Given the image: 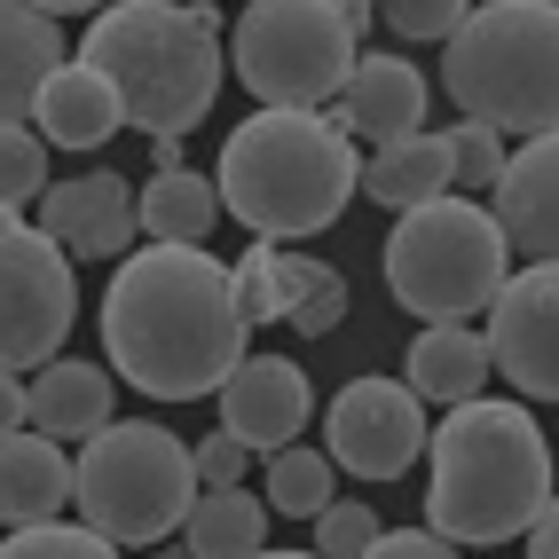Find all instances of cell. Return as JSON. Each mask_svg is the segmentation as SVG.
<instances>
[{"label":"cell","mask_w":559,"mask_h":559,"mask_svg":"<svg viewBox=\"0 0 559 559\" xmlns=\"http://www.w3.org/2000/svg\"><path fill=\"white\" fill-rule=\"evenodd\" d=\"M110 386L103 362H71V355H48L40 370H24V426H40L56 441H87L95 426H110Z\"/></svg>","instance_id":"cell-17"},{"label":"cell","mask_w":559,"mask_h":559,"mask_svg":"<svg viewBox=\"0 0 559 559\" xmlns=\"http://www.w3.org/2000/svg\"><path fill=\"white\" fill-rule=\"evenodd\" d=\"M402 379L418 386L433 409H450V402H465V394H489V379H497L489 331H473V316L426 323L418 340H409V355H402Z\"/></svg>","instance_id":"cell-19"},{"label":"cell","mask_w":559,"mask_h":559,"mask_svg":"<svg viewBox=\"0 0 559 559\" xmlns=\"http://www.w3.org/2000/svg\"><path fill=\"white\" fill-rule=\"evenodd\" d=\"M520 544H528L536 559H559V489L544 497V512L528 520V536H520Z\"/></svg>","instance_id":"cell-34"},{"label":"cell","mask_w":559,"mask_h":559,"mask_svg":"<svg viewBox=\"0 0 559 559\" xmlns=\"http://www.w3.org/2000/svg\"><path fill=\"white\" fill-rule=\"evenodd\" d=\"M426 110H433L426 71L409 56H394V48H370V56H355L340 103H331V119H340L355 142H394V134H418Z\"/></svg>","instance_id":"cell-15"},{"label":"cell","mask_w":559,"mask_h":559,"mask_svg":"<svg viewBox=\"0 0 559 559\" xmlns=\"http://www.w3.org/2000/svg\"><path fill=\"white\" fill-rule=\"evenodd\" d=\"M284 323L300 331V340H331V331L347 323V276L331 269V276H323V284L308 292V300H292V308H284Z\"/></svg>","instance_id":"cell-31"},{"label":"cell","mask_w":559,"mask_h":559,"mask_svg":"<svg viewBox=\"0 0 559 559\" xmlns=\"http://www.w3.org/2000/svg\"><path fill=\"white\" fill-rule=\"evenodd\" d=\"M308 528H316V551H323V559H362L370 544H379V512H370V504H340V497H331V504L308 520Z\"/></svg>","instance_id":"cell-29"},{"label":"cell","mask_w":559,"mask_h":559,"mask_svg":"<svg viewBox=\"0 0 559 559\" xmlns=\"http://www.w3.org/2000/svg\"><path fill=\"white\" fill-rule=\"evenodd\" d=\"M370 551H386V559H426V551H450V536L441 528H379V544Z\"/></svg>","instance_id":"cell-33"},{"label":"cell","mask_w":559,"mask_h":559,"mask_svg":"<svg viewBox=\"0 0 559 559\" xmlns=\"http://www.w3.org/2000/svg\"><path fill=\"white\" fill-rule=\"evenodd\" d=\"M497 174H504V134H497L489 119H457V127H450V181L489 190Z\"/></svg>","instance_id":"cell-28"},{"label":"cell","mask_w":559,"mask_h":559,"mask_svg":"<svg viewBox=\"0 0 559 559\" xmlns=\"http://www.w3.org/2000/svg\"><path fill=\"white\" fill-rule=\"evenodd\" d=\"M0 536H9V528H0Z\"/></svg>","instance_id":"cell-39"},{"label":"cell","mask_w":559,"mask_h":559,"mask_svg":"<svg viewBox=\"0 0 559 559\" xmlns=\"http://www.w3.org/2000/svg\"><path fill=\"white\" fill-rule=\"evenodd\" d=\"M24 426V370H0V433Z\"/></svg>","instance_id":"cell-35"},{"label":"cell","mask_w":559,"mask_h":559,"mask_svg":"<svg viewBox=\"0 0 559 559\" xmlns=\"http://www.w3.org/2000/svg\"><path fill=\"white\" fill-rule=\"evenodd\" d=\"M489 316V362L520 402H559V260H528L497 284Z\"/></svg>","instance_id":"cell-11"},{"label":"cell","mask_w":559,"mask_h":559,"mask_svg":"<svg viewBox=\"0 0 559 559\" xmlns=\"http://www.w3.org/2000/svg\"><path fill=\"white\" fill-rule=\"evenodd\" d=\"M362 56V32L340 0H252L229 24V80H245L252 103L331 110Z\"/></svg>","instance_id":"cell-8"},{"label":"cell","mask_w":559,"mask_h":559,"mask_svg":"<svg viewBox=\"0 0 559 559\" xmlns=\"http://www.w3.org/2000/svg\"><path fill=\"white\" fill-rule=\"evenodd\" d=\"M134 221L151 245H205L213 221H221V190L190 166H158L151 181L134 190Z\"/></svg>","instance_id":"cell-22"},{"label":"cell","mask_w":559,"mask_h":559,"mask_svg":"<svg viewBox=\"0 0 559 559\" xmlns=\"http://www.w3.org/2000/svg\"><path fill=\"white\" fill-rule=\"evenodd\" d=\"M426 394L409 379H347L323 409V450L340 473L355 480H402L409 465L426 457Z\"/></svg>","instance_id":"cell-10"},{"label":"cell","mask_w":559,"mask_h":559,"mask_svg":"<svg viewBox=\"0 0 559 559\" xmlns=\"http://www.w3.org/2000/svg\"><path fill=\"white\" fill-rule=\"evenodd\" d=\"M489 213L504 221V245L520 260H559V127L520 134L504 174L489 181Z\"/></svg>","instance_id":"cell-14"},{"label":"cell","mask_w":559,"mask_h":559,"mask_svg":"<svg viewBox=\"0 0 559 559\" xmlns=\"http://www.w3.org/2000/svg\"><path fill=\"white\" fill-rule=\"evenodd\" d=\"M32 205H40V229H48L71 260H119V252H134V237H142V221H134V181L110 174V166H87V174H71V181H48Z\"/></svg>","instance_id":"cell-12"},{"label":"cell","mask_w":559,"mask_h":559,"mask_svg":"<svg viewBox=\"0 0 559 559\" xmlns=\"http://www.w3.org/2000/svg\"><path fill=\"white\" fill-rule=\"evenodd\" d=\"M269 497H252L245 480H229V489H198L190 520H181V544H190L198 559H252L269 551Z\"/></svg>","instance_id":"cell-23"},{"label":"cell","mask_w":559,"mask_h":559,"mask_svg":"<svg viewBox=\"0 0 559 559\" xmlns=\"http://www.w3.org/2000/svg\"><path fill=\"white\" fill-rule=\"evenodd\" d=\"M441 87L497 134L559 127V0H473L441 40Z\"/></svg>","instance_id":"cell-5"},{"label":"cell","mask_w":559,"mask_h":559,"mask_svg":"<svg viewBox=\"0 0 559 559\" xmlns=\"http://www.w3.org/2000/svg\"><path fill=\"white\" fill-rule=\"evenodd\" d=\"M0 551L9 559H103L110 551V536L103 528H87V520H63V512H48V520H24V528H9L0 536Z\"/></svg>","instance_id":"cell-26"},{"label":"cell","mask_w":559,"mask_h":559,"mask_svg":"<svg viewBox=\"0 0 559 559\" xmlns=\"http://www.w3.org/2000/svg\"><path fill=\"white\" fill-rule=\"evenodd\" d=\"M355 190H362L370 205H386V213L418 205V198H441V190H457V181H450V134H426V127H418V134L379 142V151L362 158Z\"/></svg>","instance_id":"cell-21"},{"label":"cell","mask_w":559,"mask_h":559,"mask_svg":"<svg viewBox=\"0 0 559 559\" xmlns=\"http://www.w3.org/2000/svg\"><path fill=\"white\" fill-rule=\"evenodd\" d=\"M32 9H48V16H95L103 0H32Z\"/></svg>","instance_id":"cell-36"},{"label":"cell","mask_w":559,"mask_h":559,"mask_svg":"<svg viewBox=\"0 0 559 559\" xmlns=\"http://www.w3.org/2000/svg\"><path fill=\"white\" fill-rule=\"evenodd\" d=\"M71 504H80L87 528L110 536V551L166 544V536H181V520L198 504V457L158 418H127V426L110 418L71 457Z\"/></svg>","instance_id":"cell-6"},{"label":"cell","mask_w":559,"mask_h":559,"mask_svg":"<svg viewBox=\"0 0 559 559\" xmlns=\"http://www.w3.org/2000/svg\"><path fill=\"white\" fill-rule=\"evenodd\" d=\"M229 276H237L245 323H276V316H284V300H276V237H252V245L229 260Z\"/></svg>","instance_id":"cell-27"},{"label":"cell","mask_w":559,"mask_h":559,"mask_svg":"<svg viewBox=\"0 0 559 559\" xmlns=\"http://www.w3.org/2000/svg\"><path fill=\"white\" fill-rule=\"evenodd\" d=\"M331 480H340V465H331V450H316V441L292 433L284 450H269V512L276 520H316L331 504Z\"/></svg>","instance_id":"cell-24"},{"label":"cell","mask_w":559,"mask_h":559,"mask_svg":"<svg viewBox=\"0 0 559 559\" xmlns=\"http://www.w3.org/2000/svg\"><path fill=\"white\" fill-rule=\"evenodd\" d=\"M48 190V134L32 119H0V205L24 213Z\"/></svg>","instance_id":"cell-25"},{"label":"cell","mask_w":559,"mask_h":559,"mask_svg":"<svg viewBox=\"0 0 559 559\" xmlns=\"http://www.w3.org/2000/svg\"><path fill=\"white\" fill-rule=\"evenodd\" d=\"M340 9H379V0H340Z\"/></svg>","instance_id":"cell-38"},{"label":"cell","mask_w":559,"mask_h":559,"mask_svg":"<svg viewBox=\"0 0 559 559\" xmlns=\"http://www.w3.org/2000/svg\"><path fill=\"white\" fill-rule=\"evenodd\" d=\"M80 316V276L71 252L0 205V370H40L48 355H63V331Z\"/></svg>","instance_id":"cell-9"},{"label":"cell","mask_w":559,"mask_h":559,"mask_svg":"<svg viewBox=\"0 0 559 559\" xmlns=\"http://www.w3.org/2000/svg\"><path fill=\"white\" fill-rule=\"evenodd\" d=\"M32 127L48 134V151H103V142L127 127V110H119V95H110V80L95 63L63 56L48 71V87L32 95Z\"/></svg>","instance_id":"cell-16"},{"label":"cell","mask_w":559,"mask_h":559,"mask_svg":"<svg viewBox=\"0 0 559 559\" xmlns=\"http://www.w3.org/2000/svg\"><path fill=\"white\" fill-rule=\"evenodd\" d=\"M252 347V323L237 308L229 260L205 245H151L119 252L103 284V355L110 370L151 402H205L229 362Z\"/></svg>","instance_id":"cell-1"},{"label":"cell","mask_w":559,"mask_h":559,"mask_svg":"<svg viewBox=\"0 0 559 559\" xmlns=\"http://www.w3.org/2000/svg\"><path fill=\"white\" fill-rule=\"evenodd\" d=\"M473 0H379V16L394 24V40H450Z\"/></svg>","instance_id":"cell-30"},{"label":"cell","mask_w":559,"mask_h":559,"mask_svg":"<svg viewBox=\"0 0 559 559\" xmlns=\"http://www.w3.org/2000/svg\"><path fill=\"white\" fill-rule=\"evenodd\" d=\"M71 504V450L40 426H9L0 433V528L48 520Z\"/></svg>","instance_id":"cell-18"},{"label":"cell","mask_w":559,"mask_h":559,"mask_svg":"<svg viewBox=\"0 0 559 559\" xmlns=\"http://www.w3.org/2000/svg\"><path fill=\"white\" fill-rule=\"evenodd\" d=\"M63 63V16L32 0H0V119H32V95Z\"/></svg>","instance_id":"cell-20"},{"label":"cell","mask_w":559,"mask_h":559,"mask_svg":"<svg viewBox=\"0 0 559 559\" xmlns=\"http://www.w3.org/2000/svg\"><path fill=\"white\" fill-rule=\"evenodd\" d=\"M551 497V441L528 402L465 394L426 433V528L450 544H512Z\"/></svg>","instance_id":"cell-2"},{"label":"cell","mask_w":559,"mask_h":559,"mask_svg":"<svg viewBox=\"0 0 559 559\" xmlns=\"http://www.w3.org/2000/svg\"><path fill=\"white\" fill-rule=\"evenodd\" d=\"M80 63L110 80L134 134H190L229 80V40L213 0H103Z\"/></svg>","instance_id":"cell-4"},{"label":"cell","mask_w":559,"mask_h":559,"mask_svg":"<svg viewBox=\"0 0 559 559\" xmlns=\"http://www.w3.org/2000/svg\"><path fill=\"white\" fill-rule=\"evenodd\" d=\"M190 457H198V489H229V480L252 473V441H237L229 426H221V433L190 441Z\"/></svg>","instance_id":"cell-32"},{"label":"cell","mask_w":559,"mask_h":559,"mask_svg":"<svg viewBox=\"0 0 559 559\" xmlns=\"http://www.w3.org/2000/svg\"><path fill=\"white\" fill-rule=\"evenodd\" d=\"M355 134L331 110H292V103H260L245 127H229L213 166L221 213L245 221V237H276L300 245L323 237L331 221L355 205Z\"/></svg>","instance_id":"cell-3"},{"label":"cell","mask_w":559,"mask_h":559,"mask_svg":"<svg viewBox=\"0 0 559 559\" xmlns=\"http://www.w3.org/2000/svg\"><path fill=\"white\" fill-rule=\"evenodd\" d=\"M379 269H386L394 308H409L418 323H457L497 300V284L512 276V245H504V221L480 198L441 190V198H418L394 213Z\"/></svg>","instance_id":"cell-7"},{"label":"cell","mask_w":559,"mask_h":559,"mask_svg":"<svg viewBox=\"0 0 559 559\" xmlns=\"http://www.w3.org/2000/svg\"><path fill=\"white\" fill-rule=\"evenodd\" d=\"M151 158L158 166H181V134H151Z\"/></svg>","instance_id":"cell-37"},{"label":"cell","mask_w":559,"mask_h":559,"mask_svg":"<svg viewBox=\"0 0 559 559\" xmlns=\"http://www.w3.org/2000/svg\"><path fill=\"white\" fill-rule=\"evenodd\" d=\"M213 394H221V426L237 441H252V450H284V441L308 433V418H316V386L292 355H252L245 347Z\"/></svg>","instance_id":"cell-13"}]
</instances>
